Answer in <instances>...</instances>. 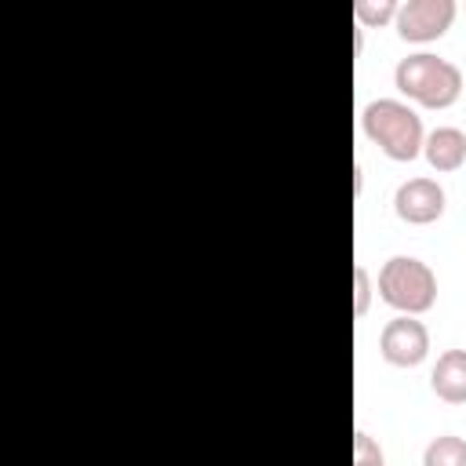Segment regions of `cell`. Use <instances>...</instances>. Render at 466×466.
Instances as JSON below:
<instances>
[{"label":"cell","instance_id":"cell-3","mask_svg":"<svg viewBox=\"0 0 466 466\" xmlns=\"http://www.w3.org/2000/svg\"><path fill=\"white\" fill-rule=\"evenodd\" d=\"M375 291L397 313L419 317L437 302V273L415 255H393V258L382 262Z\"/></svg>","mask_w":466,"mask_h":466},{"label":"cell","instance_id":"cell-7","mask_svg":"<svg viewBox=\"0 0 466 466\" xmlns=\"http://www.w3.org/2000/svg\"><path fill=\"white\" fill-rule=\"evenodd\" d=\"M422 157L433 171H459L466 164V131L455 124H441V127L426 131Z\"/></svg>","mask_w":466,"mask_h":466},{"label":"cell","instance_id":"cell-2","mask_svg":"<svg viewBox=\"0 0 466 466\" xmlns=\"http://www.w3.org/2000/svg\"><path fill=\"white\" fill-rule=\"evenodd\" d=\"M360 131L390 160H415L422 153V142H426L422 116L404 98H371L360 109Z\"/></svg>","mask_w":466,"mask_h":466},{"label":"cell","instance_id":"cell-6","mask_svg":"<svg viewBox=\"0 0 466 466\" xmlns=\"http://www.w3.org/2000/svg\"><path fill=\"white\" fill-rule=\"evenodd\" d=\"M444 208H448L444 186L437 178H426V175L400 182L397 193H393V211L408 226H430L444 215Z\"/></svg>","mask_w":466,"mask_h":466},{"label":"cell","instance_id":"cell-8","mask_svg":"<svg viewBox=\"0 0 466 466\" xmlns=\"http://www.w3.org/2000/svg\"><path fill=\"white\" fill-rule=\"evenodd\" d=\"M430 386L444 404H466V350H444L430 371Z\"/></svg>","mask_w":466,"mask_h":466},{"label":"cell","instance_id":"cell-4","mask_svg":"<svg viewBox=\"0 0 466 466\" xmlns=\"http://www.w3.org/2000/svg\"><path fill=\"white\" fill-rule=\"evenodd\" d=\"M455 0H404L397 11V33L408 44H430L455 22Z\"/></svg>","mask_w":466,"mask_h":466},{"label":"cell","instance_id":"cell-11","mask_svg":"<svg viewBox=\"0 0 466 466\" xmlns=\"http://www.w3.org/2000/svg\"><path fill=\"white\" fill-rule=\"evenodd\" d=\"M353 466H386V455L368 430L353 433Z\"/></svg>","mask_w":466,"mask_h":466},{"label":"cell","instance_id":"cell-10","mask_svg":"<svg viewBox=\"0 0 466 466\" xmlns=\"http://www.w3.org/2000/svg\"><path fill=\"white\" fill-rule=\"evenodd\" d=\"M397 11H400L397 0H357L353 4L357 25H386V22H397Z\"/></svg>","mask_w":466,"mask_h":466},{"label":"cell","instance_id":"cell-1","mask_svg":"<svg viewBox=\"0 0 466 466\" xmlns=\"http://www.w3.org/2000/svg\"><path fill=\"white\" fill-rule=\"evenodd\" d=\"M393 84L404 98L426 109H448L462 95V69L444 55L415 51L393 66Z\"/></svg>","mask_w":466,"mask_h":466},{"label":"cell","instance_id":"cell-12","mask_svg":"<svg viewBox=\"0 0 466 466\" xmlns=\"http://www.w3.org/2000/svg\"><path fill=\"white\" fill-rule=\"evenodd\" d=\"M371 291H375V284H371V273H368V266H353V317H364L368 313V306H371Z\"/></svg>","mask_w":466,"mask_h":466},{"label":"cell","instance_id":"cell-5","mask_svg":"<svg viewBox=\"0 0 466 466\" xmlns=\"http://www.w3.org/2000/svg\"><path fill=\"white\" fill-rule=\"evenodd\" d=\"M379 353L397 368H415L430 353V328L419 317L400 313V317L386 320V328L379 335Z\"/></svg>","mask_w":466,"mask_h":466},{"label":"cell","instance_id":"cell-9","mask_svg":"<svg viewBox=\"0 0 466 466\" xmlns=\"http://www.w3.org/2000/svg\"><path fill=\"white\" fill-rule=\"evenodd\" d=\"M422 466H466V441L455 433H441L422 448Z\"/></svg>","mask_w":466,"mask_h":466}]
</instances>
